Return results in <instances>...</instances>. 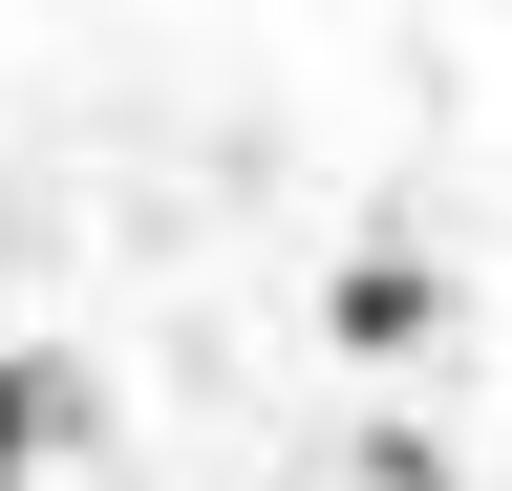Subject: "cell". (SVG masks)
I'll list each match as a JSON object with an SVG mask.
<instances>
[{
  "instance_id": "6da1fadb",
  "label": "cell",
  "mask_w": 512,
  "mask_h": 491,
  "mask_svg": "<svg viewBox=\"0 0 512 491\" xmlns=\"http://www.w3.org/2000/svg\"><path fill=\"white\" fill-rule=\"evenodd\" d=\"M43 449H107V363H64V342H0V491H22Z\"/></svg>"
},
{
  "instance_id": "7a4b0ae2",
  "label": "cell",
  "mask_w": 512,
  "mask_h": 491,
  "mask_svg": "<svg viewBox=\"0 0 512 491\" xmlns=\"http://www.w3.org/2000/svg\"><path fill=\"white\" fill-rule=\"evenodd\" d=\"M320 321H342V363H406V342H448V278H427V257H342Z\"/></svg>"
},
{
  "instance_id": "3957f363",
  "label": "cell",
  "mask_w": 512,
  "mask_h": 491,
  "mask_svg": "<svg viewBox=\"0 0 512 491\" xmlns=\"http://www.w3.org/2000/svg\"><path fill=\"white\" fill-rule=\"evenodd\" d=\"M342 491H448V449H427V427H363V449H342Z\"/></svg>"
}]
</instances>
